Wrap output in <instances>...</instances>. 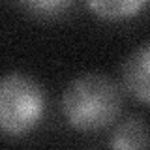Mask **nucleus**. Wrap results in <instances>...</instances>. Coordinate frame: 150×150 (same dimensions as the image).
Instances as JSON below:
<instances>
[{
	"label": "nucleus",
	"instance_id": "f257e3e1",
	"mask_svg": "<svg viewBox=\"0 0 150 150\" xmlns=\"http://www.w3.org/2000/svg\"><path fill=\"white\" fill-rule=\"evenodd\" d=\"M122 111V94L103 73H83L64 88V118L77 131H100L115 124Z\"/></svg>",
	"mask_w": 150,
	"mask_h": 150
},
{
	"label": "nucleus",
	"instance_id": "f03ea898",
	"mask_svg": "<svg viewBox=\"0 0 150 150\" xmlns=\"http://www.w3.org/2000/svg\"><path fill=\"white\" fill-rule=\"evenodd\" d=\"M47 98L41 84L25 73L0 77V131L11 137L30 133L41 122Z\"/></svg>",
	"mask_w": 150,
	"mask_h": 150
},
{
	"label": "nucleus",
	"instance_id": "7ed1b4c3",
	"mask_svg": "<svg viewBox=\"0 0 150 150\" xmlns=\"http://www.w3.org/2000/svg\"><path fill=\"white\" fill-rule=\"evenodd\" d=\"M122 83L135 100L150 107V41L133 49L124 60Z\"/></svg>",
	"mask_w": 150,
	"mask_h": 150
},
{
	"label": "nucleus",
	"instance_id": "20e7f679",
	"mask_svg": "<svg viewBox=\"0 0 150 150\" xmlns=\"http://www.w3.org/2000/svg\"><path fill=\"white\" fill-rule=\"evenodd\" d=\"M111 148H148L150 146V128L143 118L131 116L116 126L109 141Z\"/></svg>",
	"mask_w": 150,
	"mask_h": 150
},
{
	"label": "nucleus",
	"instance_id": "39448f33",
	"mask_svg": "<svg viewBox=\"0 0 150 150\" xmlns=\"http://www.w3.org/2000/svg\"><path fill=\"white\" fill-rule=\"evenodd\" d=\"M150 0H84L94 15L105 21H126L141 13Z\"/></svg>",
	"mask_w": 150,
	"mask_h": 150
},
{
	"label": "nucleus",
	"instance_id": "423d86ee",
	"mask_svg": "<svg viewBox=\"0 0 150 150\" xmlns=\"http://www.w3.org/2000/svg\"><path fill=\"white\" fill-rule=\"evenodd\" d=\"M21 4L36 15L51 17L66 11L68 6L71 4V0H21Z\"/></svg>",
	"mask_w": 150,
	"mask_h": 150
}]
</instances>
